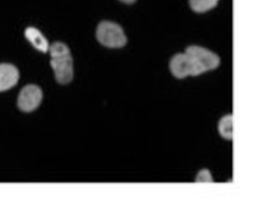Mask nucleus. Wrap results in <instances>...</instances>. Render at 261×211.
I'll use <instances>...</instances> for the list:
<instances>
[{"mask_svg":"<svg viewBox=\"0 0 261 211\" xmlns=\"http://www.w3.org/2000/svg\"><path fill=\"white\" fill-rule=\"evenodd\" d=\"M42 99L43 92L39 86L36 85H26L18 96V107L22 112L30 113L40 106Z\"/></svg>","mask_w":261,"mask_h":211,"instance_id":"4","label":"nucleus"},{"mask_svg":"<svg viewBox=\"0 0 261 211\" xmlns=\"http://www.w3.org/2000/svg\"><path fill=\"white\" fill-rule=\"evenodd\" d=\"M233 116L227 114L223 116L218 123V132L222 138L226 140L232 139Z\"/></svg>","mask_w":261,"mask_h":211,"instance_id":"7","label":"nucleus"},{"mask_svg":"<svg viewBox=\"0 0 261 211\" xmlns=\"http://www.w3.org/2000/svg\"><path fill=\"white\" fill-rule=\"evenodd\" d=\"M220 0H190V6L194 12L203 13L217 6Z\"/></svg>","mask_w":261,"mask_h":211,"instance_id":"8","label":"nucleus"},{"mask_svg":"<svg viewBox=\"0 0 261 211\" xmlns=\"http://www.w3.org/2000/svg\"><path fill=\"white\" fill-rule=\"evenodd\" d=\"M19 79V70L13 64H0V92H5L13 88Z\"/></svg>","mask_w":261,"mask_h":211,"instance_id":"5","label":"nucleus"},{"mask_svg":"<svg viewBox=\"0 0 261 211\" xmlns=\"http://www.w3.org/2000/svg\"><path fill=\"white\" fill-rule=\"evenodd\" d=\"M50 64L55 78L61 85L70 83L73 79V61L69 47L61 42H55L49 47Z\"/></svg>","mask_w":261,"mask_h":211,"instance_id":"2","label":"nucleus"},{"mask_svg":"<svg viewBox=\"0 0 261 211\" xmlns=\"http://www.w3.org/2000/svg\"><path fill=\"white\" fill-rule=\"evenodd\" d=\"M195 181L196 182H213L214 180H213L210 170L207 169H202L197 174Z\"/></svg>","mask_w":261,"mask_h":211,"instance_id":"9","label":"nucleus"},{"mask_svg":"<svg viewBox=\"0 0 261 211\" xmlns=\"http://www.w3.org/2000/svg\"><path fill=\"white\" fill-rule=\"evenodd\" d=\"M97 41L109 48H121L127 44V37L123 29L118 23L102 21L96 31Z\"/></svg>","mask_w":261,"mask_h":211,"instance_id":"3","label":"nucleus"},{"mask_svg":"<svg viewBox=\"0 0 261 211\" xmlns=\"http://www.w3.org/2000/svg\"><path fill=\"white\" fill-rule=\"evenodd\" d=\"M220 58L217 54L198 45L188 46L182 53L171 58L170 70L177 79L189 75L196 76L220 66Z\"/></svg>","mask_w":261,"mask_h":211,"instance_id":"1","label":"nucleus"},{"mask_svg":"<svg viewBox=\"0 0 261 211\" xmlns=\"http://www.w3.org/2000/svg\"><path fill=\"white\" fill-rule=\"evenodd\" d=\"M121 2L124 3V4H134V3L136 1V0H120Z\"/></svg>","mask_w":261,"mask_h":211,"instance_id":"10","label":"nucleus"},{"mask_svg":"<svg viewBox=\"0 0 261 211\" xmlns=\"http://www.w3.org/2000/svg\"><path fill=\"white\" fill-rule=\"evenodd\" d=\"M25 36L36 49L44 53L47 52L49 50L50 45L45 36L36 28H28L25 31Z\"/></svg>","mask_w":261,"mask_h":211,"instance_id":"6","label":"nucleus"}]
</instances>
